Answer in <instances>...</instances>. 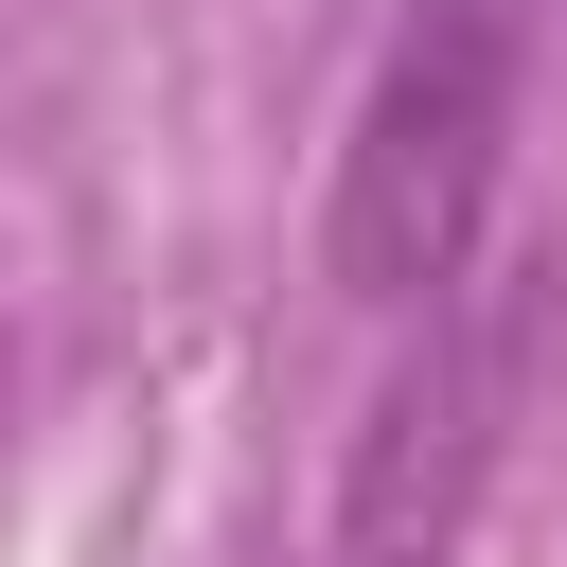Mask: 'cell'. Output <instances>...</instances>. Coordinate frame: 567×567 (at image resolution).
<instances>
[{"instance_id": "6da1fadb", "label": "cell", "mask_w": 567, "mask_h": 567, "mask_svg": "<svg viewBox=\"0 0 567 567\" xmlns=\"http://www.w3.org/2000/svg\"><path fill=\"white\" fill-rule=\"evenodd\" d=\"M514 71H532V0H408L372 89H354V142H337V284L425 319L478 284V230H496V159H514Z\"/></svg>"}, {"instance_id": "7a4b0ae2", "label": "cell", "mask_w": 567, "mask_h": 567, "mask_svg": "<svg viewBox=\"0 0 567 567\" xmlns=\"http://www.w3.org/2000/svg\"><path fill=\"white\" fill-rule=\"evenodd\" d=\"M514 390H532V284H461L425 301V354L372 390L354 425V478H337V567H461L478 532V478L514 443Z\"/></svg>"}]
</instances>
